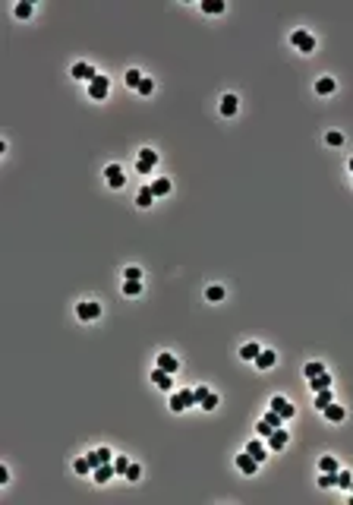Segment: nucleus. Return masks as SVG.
I'll return each instance as SVG.
<instances>
[{
  "label": "nucleus",
  "instance_id": "24",
  "mask_svg": "<svg viewBox=\"0 0 353 505\" xmlns=\"http://www.w3.org/2000/svg\"><path fill=\"white\" fill-rule=\"evenodd\" d=\"M73 467H76V474H92V470H95V464L89 461V455H82V458H76V461H73Z\"/></svg>",
  "mask_w": 353,
  "mask_h": 505
},
{
  "label": "nucleus",
  "instance_id": "41",
  "mask_svg": "<svg viewBox=\"0 0 353 505\" xmlns=\"http://www.w3.org/2000/svg\"><path fill=\"white\" fill-rule=\"evenodd\" d=\"M325 142H328V145H344V136H341L337 130H331L328 136H325Z\"/></svg>",
  "mask_w": 353,
  "mask_h": 505
},
{
  "label": "nucleus",
  "instance_id": "22",
  "mask_svg": "<svg viewBox=\"0 0 353 505\" xmlns=\"http://www.w3.org/2000/svg\"><path fill=\"white\" fill-rule=\"evenodd\" d=\"M151 202H155V193H151V187H142V190H139V196H136V205H139V209H149Z\"/></svg>",
  "mask_w": 353,
  "mask_h": 505
},
{
  "label": "nucleus",
  "instance_id": "7",
  "mask_svg": "<svg viewBox=\"0 0 353 505\" xmlns=\"http://www.w3.org/2000/svg\"><path fill=\"white\" fill-rule=\"evenodd\" d=\"M104 177H108V183H111V190H120L126 183V177H123V168L120 164H108L104 168Z\"/></svg>",
  "mask_w": 353,
  "mask_h": 505
},
{
  "label": "nucleus",
  "instance_id": "37",
  "mask_svg": "<svg viewBox=\"0 0 353 505\" xmlns=\"http://www.w3.org/2000/svg\"><path fill=\"white\" fill-rule=\"evenodd\" d=\"M350 483H353V474H347V470H337V486H344L350 493Z\"/></svg>",
  "mask_w": 353,
  "mask_h": 505
},
{
  "label": "nucleus",
  "instance_id": "6",
  "mask_svg": "<svg viewBox=\"0 0 353 505\" xmlns=\"http://www.w3.org/2000/svg\"><path fill=\"white\" fill-rule=\"evenodd\" d=\"M237 470H240V474H246V477H252L259 470V461L249 455V451H243V455H237Z\"/></svg>",
  "mask_w": 353,
  "mask_h": 505
},
{
  "label": "nucleus",
  "instance_id": "34",
  "mask_svg": "<svg viewBox=\"0 0 353 505\" xmlns=\"http://www.w3.org/2000/svg\"><path fill=\"white\" fill-rule=\"evenodd\" d=\"M318 486H322V489L337 486V474H325V470H322V477H318Z\"/></svg>",
  "mask_w": 353,
  "mask_h": 505
},
{
  "label": "nucleus",
  "instance_id": "12",
  "mask_svg": "<svg viewBox=\"0 0 353 505\" xmlns=\"http://www.w3.org/2000/svg\"><path fill=\"white\" fill-rule=\"evenodd\" d=\"M158 369H164V373L177 376V369H180L177 357H174V354H158Z\"/></svg>",
  "mask_w": 353,
  "mask_h": 505
},
{
  "label": "nucleus",
  "instance_id": "15",
  "mask_svg": "<svg viewBox=\"0 0 353 505\" xmlns=\"http://www.w3.org/2000/svg\"><path fill=\"white\" fill-rule=\"evenodd\" d=\"M89 461L95 464V467H98V464H108V461H114V451H111V448H104V445H101V448L89 451Z\"/></svg>",
  "mask_w": 353,
  "mask_h": 505
},
{
  "label": "nucleus",
  "instance_id": "10",
  "mask_svg": "<svg viewBox=\"0 0 353 505\" xmlns=\"http://www.w3.org/2000/svg\"><path fill=\"white\" fill-rule=\"evenodd\" d=\"M287 442H290V436H287V429H284V427H281V429H275V433L268 436V448H271V451H281Z\"/></svg>",
  "mask_w": 353,
  "mask_h": 505
},
{
  "label": "nucleus",
  "instance_id": "3",
  "mask_svg": "<svg viewBox=\"0 0 353 505\" xmlns=\"http://www.w3.org/2000/svg\"><path fill=\"white\" fill-rule=\"evenodd\" d=\"M290 44H294L297 51H303V54H312V51H316V38H312L306 29H297L294 35H290Z\"/></svg>",
  "mask_w": 353,
  "mask_h": 505
},
{
  "label": "nucleus",
  "instance_id": "5",
  "mask_svg": "<svg viewBox=\"0 0 353 505\" xmlns=\"http://www.w3.org/2000/svg\"><path fill=\"white\" fill-rule=\"evenodd\" d=\"M268 408H271V410H278V414H281L284 420H290V417L297 414V408H294V404H290V401H287V398H284V395H275V398H271V401H268Z\"/></svg>",
  "mask_w": 353,
  "mask_h": 505
},
{
  "label": "nucleus",
  "instance_id": "14",
  "mask_svg": "<svg viewBox=\"0 0 353 505\" xmlns=\"http://www.w3.org/2000/svg\"><path fill=\"white\" fill-rule=\"evenodd\" d=\"M322 414H325V420H331V423H344V417H347V410H344L341 404H334V401H331L328 408L322 410Z\"/></svg>",
  "mask_w": 353,
  "mask_h": 505
},
{
  "label": "nucleus",
  "instance_id": "20",
  "mask_svg": "<svg viewBox=\"0 0 353 505\" xmlns=\"http://www.w3.org/2000/svg\"><path fill=\"white\" fill-rule=\"evenodd\" d=\"M237 101H240L237 95H224V98H221V114H224V117H234V114H237Z\"/></svg>",
  "mask_w": 353,
  "mask_h": 505
},
{
  "label": "nucleus",
  "instance_id": "28",
  "mask_svg": "<svg viewBox=\"0 0 353 505\" xmlns=\"http://www.w3.org/2000/svg\"><path fill=\"white\" fill-rule=\"evenodd\" d=\"M318 373H325V363H318V360H312V363H306V367H303V376L306 379H312V376H318Z\"/></svg>",
  "mask_w": 353,
  "mask_h": 505
},
{
  "label": "nucleus",
  "instance_id": "2",
  "mask_svg": "<svg viewBox=\"0 0 353 505\" xmlns=\"http://www.w3.org/2000/svg\"><path fill=\"white\" fill-rule=\"evenodd\" d=\"M192 404H199V401H196V388H183V391H177V395L170 398V410H174V414H180V410H186V408H192Z\"/></svg>",
  "mask_w": 353,
  "mask_h": 505
},
{
  "label": "nucleus",
  "instance_id": "29",
  "mask_svg": "<svg viewBox=\"0 0 353 505\" xmlns=\"http://www.w3.org/2000/svg\"><path fill=\"white\" fill-rule=\"evenodd\" d=\"M142 70H126V85H130V89H139V82H142Z\"/></svg>",
  "mask_w": 353,
  "mask_h": 505
},
{
  "label": "nucleus",
  "instance_id": "17",
  "mask_svg": "<svg viewBox=\"0 0 353 505\" xmlns=\"http://www.w3.org/2000/svg\"><path fill=\"white\" fill-rule=\"evenodd\" d=\"M309 388H312V391L331 388V376H328V369H325V373H318V376H312V379H309Z\"/></svg>",
  "mask_w": 353,
  "mask_h": 505
},
{
  "label": "nucleus",
  "instance_id": "23",
  "mask_svg": "<svg viewBox=\"0 0 353 505\" xmlns=\"http://www.w3.org/2000/svg\"><path fill=\"white\" fill-rule=\"evenodd\" d=\"M205 297H208V300H211V303H221V300H224V297H227V291H224V288H221V284H211V288H208V291H205Z\"/></svg>",
  "mask_w": 353,
  "mask_h": 505
},
{
  "label": "nucleus",
  "instance_id": "38",
  "mask_svg": "<svg viewBox=\"0 0 353 505\" xmlns=\"http://www.w3.org/2000/svg\"><path fill=\"white\" fill-rule=\"evenodd\" d=\"M199 404H202L205 410H215V408H218V395H215V391H208V395H205V398H202V401H199Z\"/></svg>",
  "mask_w": 353,
  "mask_h": 505
},
{
  "label": "nucleus",
  "instance_id": "44",
  "mask_svg": "<svg viewBox=\"0 0 353 505\" xmlns=\"http://www.w3.org/2000/svg\"><path fill=\"white\" fill-rule=\"evenodd\" d=\"M205 395H208V388H205V385H199V388H196V401H202Z\"/></svg>",
  "mask_w": 353,
  "mask_h": 505
},
{
  "label": "nucleus",
  "instance_id": "27",
  "mask_svg": "<svg viewBox=\"0 0 353 505\" xmlns=\"http://www.w3.org/2000/svg\"><path fill=\"white\" fill-rule=\"evenodd\" d=\"M331 401H334V398H331V388H322V391H316V408H318V410H325V408H328Z\"/></svg>",
  "mask_w": 353,
  "mask_h": 505
},
{
  "label": "nucleus",
  "instance_id": "30",
  "mask_svg": "<svg viewBox=\"0 0 353 505\" xmlns=\"http://www.w3.org/2000/svg\"><path fill=\"white\" fill-rule=\"evenodd\" d=\"M318 467L325 470V474H337V458H331V455H325L322 461H318Z\"/></svg>",
  "mask_w": 353,
  "mask_h": 505
},
{
  "label": "nucleus",
  "instance_id": "46",
  "mask_svg": "<svg viewBox=\"0 0 353 505\" xmlns=\"http://www.w3.org/2000/svg\"><path fill=\"white\" fill-rule=\"evenodd\" d=\"M350 493H353V483H350Z\"/></svg>",
  "mask_w": 353,
  "mask_h": 505
},
{
  "label": "nucleus",
  "instance_id": "35",
  "mask_svg": "<svg viewBox=\"0 0 353 505\" xmlns=\"http://www.w3.org/2000/svg\"><path fill=\"white\" fill-rule=\"evenodd\" d=\"M136 92H139V95H151V92H155V82H151V76H145L142 82H139Z\"/></svg>",
  "mask_w": 353,
  "mask_h": 505
},
{
  "label": "nucleus",
  "instance_id": "42",
  "mask_svg": "<svg viewBox=\"0 0 353 505\" xmlns=\"http://www.w3.org/2000/svg\"><path fill=\"white\" fill-rule=\"evenodd\" d=\"M139 477H142V467H139V464H130V467H126V480H139Z\"/></svg>",
  "mask_w": 353,
  "mask_h": 505
},
{
  "label": "nucleus",
  "instance_id": "18",
  "mask_svg": "<svg viewBox=\"0 0 353 505\" xmlns=\"http://www.w3.org/2000/svg\"><path fill=\"white\" fill-rule=\"evenodd\" d=\"M224 10H227L224 0H202V13H208V16H221Z\"/></svg>",
  "mask_w": 353,
  "mask_h": 505
},
{
  "label": "nucleus",
  "instance_id": "31",
  "mask_svg": "<svg viewBox=\"0 0 353 505\" xmlns=\"http://www.w3.org/2000/svg\"><path fill=\"white\" fill-rule=\"evenodd\" d=\"M123 294L126 297H139V294H142V281H123Z\"/></svg>",
  "mask_w": 353,
  "mask_h": 505
},
{
  "label": "nucleus",
  "instance_id": "39",
  "mask_svg": "<svg viewBox=\"0 0 353 505\" xmlns=\"http://www.w3.org/2000/svg\"><path fill=\"white\" fill-rule=\"evenodd\" d=\"M32 13H35V6H32V3H16V16L19 19H29Z\"/></svg>",
  "mask_w": 353,
  "mask_h": 505
},
{
  "label": "nucleus",
  "instance_id": "40",
  "mask_svg": "<svg viewBox=\"0 0 353 505\" xmlns=\"http://www.w3.org/2000/svg\"><path fill=\"white\" fill-rule=\"evenodd\" d=\"M256 433H259V439H268V436H271V433H275V429H271V427H268V423H265V420H259V427H256Z\"/></svg>",
  "mask_w": 353,
  "mask_h": 505
},
{
  "label": "nucleus",
  "instance_id": "19",
  "mask_svg": "<svg viewBox=\"0 0 353 505\" xmlns=\"http://www.w3.org/2000/svg\"><path fill=\"white\" fill-rule=\"evenodd\" d=\"M259 354H262V348H259L256 341H249V344H243V348H240V357H243L246 363H252V360H256Z\"/></svg>",
  "mask_w": 353,
  "mask_h": 505
},
{
  "label": "nucleus",
  "instance_id": "36",
  "mask_svg": "<svg viewBox=\"0 0 353 505\" xmlns=\"http://www.w3.org/2000/svg\"><path fill=\"white\" fill-rule=\"evenodd\" d=\"M139 161H149V164H158V152H151V149H139Z\"/></svg>",
  "mask_w": 353,
  "mask_h": 505
},
{
  "label": "nucleus",
  "instance_id": "11",
  "mask_svg": "<svg viewBox=\"0 0 353 505\" xmlns=\"http://www.w3.org/2000/svg\"><path fill=\"white\" fill-rule=\"evenodd\" d=\"M252 363H256L259 369H271V367L278 363V354H275V350H268V348H262V354H259Z\"/></svg>",
  "mask_w": 353,
  "mask_h": 505
},
{
  "label": "nucleus",
  "instance_id": "26",
  "mask_svg": "<svg viewBox=\"0 0 353 505\" xmlns=\"http://www.w3.org/2000/svg\"><path fill=\"white\" fill-rule=\"evenodd\" d=\"M151 193H155V196H167V193H170V180H167V177H158V180L151 183Z\"/></svg>",
  "mask_w": 353,
  "mask_h": 505
},
{
  "label": "nucleus",
  "instance_id": "25",
  "mask_svg": "<svg viewBox=\"0 0 353 505\" xmlns=\"http://www.w3.org/2000/svg\"><path fill=\"white\" fill-rule=\"evenodd\" d=\"M262 420H265V423H268V427H271V429H281V427H284V417H281V414H278V410H271V408H268V414H265V417H262Z\"/></svg>",
  "mask_w": 353,
  "mask_h": 505
},
{
  "label": "nucleus",
  "instance_id": "16",
  "mask_svg": "<svg viewBox=\"0 0 353 505\" xmlns=\"http://www.w3.org/2000/svg\"><path fill=\"white\" fill-rule=\"evenodd\" d=\"M246 451H249V455H252V458H256V461H259V464H262V461H265V458H268V448H265V445H262V442H259V439H249V442H246Z\"/></svg>",
  "mask_w": 353,
  "mask_h": 505
},
{
  "label": "nucleus",
  "instance_id": "9",
  "mask_svg": "<svg viewBox=\"0 0 353 505\" xmlns=\"http://www.w3.org/2000/svg\"><path fill=\"white\" fill-rule=\"evenodd\" d=\"M70 73H73L76 79H89V82L98 76V70H95L92 63H85V60H82V63H73V70H70Z\"/></svg>",
  "mask_w": 353,
  "mask_h": 505
},
{
  "label": "nucleus",
  "instance_id": "33",
  "mask_svg": "<svg viewBox=\"0 0 353 505\" xmlns=\"http://www.w3.org/2000/svg\"><path fill=\"white\" fill-rule=\"evenodd\" d=\"M130 458H126V455H114V470H117V474H123L126 477V467H130Z\"/></svg>",
  "mask_w": 353,
  "mask_h": 505
},
{
  "label": "nucleus",
  "instance_id": "4",
  "mask_svg": "<svg viewBox=\"0 0 353 505\" xmlns=\"http://www.w3.org/2000/svg\"><path fill=\"white\" fill-rule=\"evenodd\" d=\"M76 316L82 319V322H95V319L101 316V303H95V300H85V303H76Z\"/></svg>",
  "mask_w": 353,
  "mask_h": 505
},
{
  "label": "nucleus",
  "instance_id": "1",
  "mask_svg": "<svg viewBox=\"0 0 353 505\" xmlns=\"http://www.w3.org/2000/svg\"><path fill=\"white\" fill-rule=\"evenodd\" d=\"M108 92H111V79L98 73V76L89 82V98H92V101H104V98H108Z\"/></svg>",
  "mask_w": 353,
  "mask_h": 505
},
{
  "label": "nucleus",
  "instance_id": "8",
  "mask_svg": "<svg viewBox=\"0 0 353 505\" xmlns=\"http://www.w3.org/2000/svg\"><path fill=\"white\" fill-rule=\"evenodd\" d=\"M114 474H117V470H114V461H108V464H98V467L92 470V480H95V483H108Z\"/></svg>",
  "mask_w": 353,
  "mask_h": 505
},
{
  "label": "nucleus",
  "instance_id": "45",
  "mask_svg": "<svg viewBox=\"0 0 353 505\" xmlns=\"http://www.w3.org/2000/svg\"><path fill=\"white\" fill-rule=\"evenodd\" d=\"M347 168H350V174H353V158H350V164H347Z\"/></svg>",
  "mask_w": 353,
  "mask_h": 505
},
{
  "label": "nucleus",
  "instance_id": "13",
  "mask_svg": "<svg viewBox=\"0 0 353 505\" xmlns=\"http://www.w3.org/2000/svg\"><path fill=\"white\" fill-rule=\"evenodd\" d=\"M151 379H155V385H158L161 391H170V388H174V376L164 373V369H158V367H155V373H151Z\"/></svg>",
  "mask_w": 353,
  "mask_h": 505
},
{
  "label": "nucleus",
  "instance_id": "21",
  "mask_svg": "<svg viewBox=\"0 0 353 505\" xmlns=\"http://www.w3.org/2000/svg\"><path fill=\"white\" fill-rule=\"evenodd\" d=\"M337 89V85H334V79H331V76H322V79H316V92H318V95H331V92H334Z\"/></svg>",
  "mask_w": 353,
  "mask_h": 505
},
{
  "label": "nucleus",
  "instance_id": "43",
  "mask_svg": "<svg viewBox=\"0 0 353 505\" xmlns=\"http://www.w3.org/2000/svg\"><path fill=\"white\" fill-rule=\"evenodd\" d=\"M151 168H155V164H149V161H136V174H142V177H149V174H151Z\"/></svg>",
  "mask_w": 353,
  "mask_h": 505
},
{
  "label": "nucleus",
  "instance_id": "32",
  "mask_svg": "<svg viewBox=\"0 0 353 505\" xmlns=\"http://www.w3.org/2000/svg\"><path fill=\"white\" fill-rule=\"evenodd\" d=\"M123 281H142V269H139V265H130V269H123Z\"/></svg>",
  "mask_w": 353,
  "mask_h": 505
}]
</instances>
